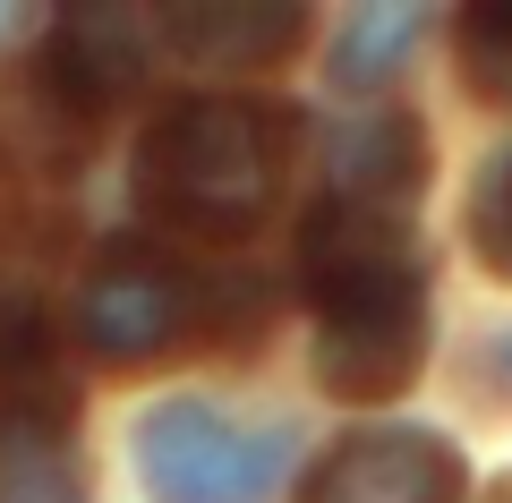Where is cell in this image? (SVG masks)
Here are the masks:
<instances>
[{"label": "cell", "mask_w": 512, "mask_h": 503, "mask_svg": "<svg viewBox=\"0 0 512 503\" xmlns=\"http://www.w3.org/2000/svg\"><path fill=\"white\" fill-rule=\"evenodd\" d=\"M419 43H427V9H410V0H376V9H359V18L342 26V43H333V86H342V94H376Z\"/></svg>", "instance_id": "10"}, {"label": "cell", "mask_w": 512, "mask_h": 503, "mask_svg": "<svg viewBox=\"0 0 512 503\" xmlns=\"http://www.w3.org/2000/svg\"><path fill=\"white\" fill-rule=\"evenodd\" d=\"M0 503H86V461L69 435V393L0 401Z\"/></svg>", "instance_id": "9"}, {"label": "cell", "mask_w": 512, "mask_h": 503, "mask_svg": "<svg viewBox=\"0 0 512 503\" xmlns=\"http://www.w3.org/2000/svg\"><path fill=\"white\" fill-rule=\"evenodd\" d=\"M291 171V120L256 94H188L137 145V205L188 239H248Z\"/></svg>", "instance_id": "2"}, {"label": "cell", "mask_w": 512, "mask_h": 503, "mask_svg": "<svg viewBox=\"0 0 512 503\" xmlns=\"http://www.w3.org/2000/svg\"><path fill=\"white\" fill-rule=\"evenodd\" d=\"M461 452L427 427H359L316 461L299 503H461Z\"/></svg>", "instance_id": "5"}, {"label": "cell", "mask_w": 512, "mask_h": 503, "mask_svg": "<svg viewBox=\"0 0 512 503\" xmlns=\"http://www.w3.org/2000/svg\"><path fill=\"white\" fill-rule=\"evenodd\" d=\"M504 367H512V333H504Z\"/></svg>", "instance_id": "15"}, {"label": "cell", "mask_w": 512, "mask_h": 503, "mask_svg": "<svg viewBox=\"0 0 512 503\" xmlns=\"http://www.w3.org/2000/svg\"><path fill=\"white\" fill-rule=\"evenodd\" d=\"M299 461V427L231 418L214 401H163L137 418V478L154 503H274Z\"/></svg>", "instance_id": "3"}, {"label": "cell", "mask_w": 512, "mask_h": 503, "mask_svg": "<svg viewBox=\"0 0 512 503\" xmlns=\"http://www.w3.org/2000/svg\"><path fill=\"white\" fill-rule=\"evenodd\" d=\"M43 367H52V307L43 290L0 282V384H26Z\"/></svg>", "instance_id": "11"}, {"label": "cell", "mask_w": 512, "mask_h": 503, "mask_svg": "<svg viewBox=\"0 0 512 503\" xmlns=\"http://www.w3.org/2000/svg\"><path fill=\"white\" fill-rule=\"evenodd\" d=\"M146 52H154V35L137 9H69L43 35V77H52V94L69 111H111L137 94Z\"/></svg>", "instance_id": "6"}, {"label": "cell", "mask_w": 512, "mask_h": 503, "mask_svg": "<svg viewBox=\"0 0 512 503\" xmlns=\"http://www.w3.org/2000/svg\"><path fill=\"white\" fill-rule=\"evenodd\" d=\"M299 35H308V18L282 9V0H188V9H163V43L188 69H214V77L274 69Z\"/></svg>", "instance_id": "8"}, {"label": "cell", "mask_w": 512, "mask_h": 503, "mask_svg": "<svg viewBox=\"0 0 512 503\" xmlns=\"http://www.w3.org/2000/svg\"><path fill=\"white\" fill-rule=\"evenodd\" d=\"M470 248L487 256L495 273H512V145L470 180Z\"/></svg>", "instance_id": "13"}, {"label": "cell", "mask_w": 512, "mask_h": 503, "mask_svg": "<svg viewBox=\"0 0 512 503\" xmlns=\"http://www.w3.org/2000/svg\"><path fill=\"white\" fill-rule=\"evenodd\" d=\"M325 180H333L342 205L402 214V205L427 188V128L410 120V111H393V103L350 111V120L325 128Z\"/></svg>", "instance_id": "7"}, {"label": "cell", "mask_w": 512, "mask_h": 503, "mask_svg": "<svg viewBox=\"0 0 512 503\" xmlns=\"http://www.w3.org/2000/svg\"><path fill=\"white\" fill-rule=\"evenodd\" d=\"M299 290L316 307V384L333 401H393L427 367V248L410 214L325 197L299 222Z\"/></svg>", "instance_id": "1"}, {"label": "cell", "mask_w": 512, "mask_h": 503, "mask_svg": "<svg viewBox=\"0 0 512 503\" xmlns=\"http://www.w3.org/2000/svg\"><path fill=\"white\" fill-rule=\"evenodd\" d=\"M188 307H197V290H188L180 256H163L154 239H111L86 265L77 333L103 367H146L188 333Z\"/></svg>", "instance_id": "4"}, {"label": "cell", "mask_w": 512, "mask_h": 503, "mask_svg": "<svg viewBox=\"0 0 512 503\" xmlns=\"http://www.w3.org/2000/svg\"><path fill=\"white\" fill-rule=\"evenodd\" d=\"M487 503H512V478H495V486H487Z\"/></svg>", "instance_id": "14"}, {"label": "cell", "mask_w": 512, "mask_h": 503, "mask_svg": "<svg viewBox=\"0 0 512 503\" xmlns=\"http://www.w3.org/2000/svg\"><path fill=\"white\" fill-rule=\"evenodd\" d=\"M453 43H461L470 86L487 94V103H512V0H504V9H470Z\"/></svg>", "instance_id": "12"}]
</instances>
